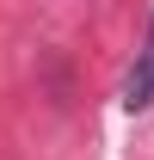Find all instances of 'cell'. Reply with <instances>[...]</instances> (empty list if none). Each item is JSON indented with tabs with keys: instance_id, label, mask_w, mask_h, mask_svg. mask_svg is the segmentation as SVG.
I'll return each mask as SVG.
<instances>
[{
	"instance_id": "obj_1",
	"label": "cell",
	"mask_w": 154,
	"mask_h": 160,
	"mask_svg": "<svg viewBox=\"0 0 154 160\" xmlns=\"http://www.w3.org/2000/svg\"><path fill=\"white\" fill-rule=\"evenodd\" d=\"M123 105H130V111L154 105V31H148V49H142V56H136V68H130V86H123Z\"/></svg>"
}]
</instances>
